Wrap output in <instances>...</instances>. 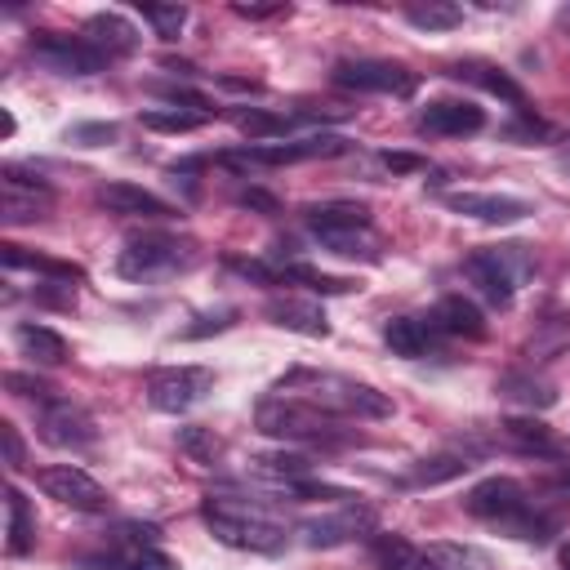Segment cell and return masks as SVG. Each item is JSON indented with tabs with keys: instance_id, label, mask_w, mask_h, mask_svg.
<instances>
[{
	"instance_id": "7a4b0ae2",
	"label": "cell",
	"mask_w": 570,
	"mask_h": 570,
	"mask_svg": "<svg viewBox=\"0 0 570 570\" xmlns=\"http://www.w3.org/2000/svg\"><path fill=\"white\" fill-rule=\"evenodd\" d=\"M276 392L298 396V401H307V405H316V410H325V414H334V419H387V414H392V401H387L379 387L356 383V379H347V374L289 370V374L276 383Z\"/></svg>"
},
{
	"instance_id": "8fae6325",
	"label": "cell",
	"mask_w": 570,
	"mask_h": 570,
	"mask_svg": "<svg viewBox=\"0 0 570 570\" xmlns=\"http://www.w3.org/2000/svg\"><path fill=\"white\" fill-rule=\"evenodd\" d=\"M334 85L356 89V94H392V98H410L419 89V76L405 71L401 62H383V58H343L334 67Z\"/></svg>"
},
{
	"instance_id": "1f68e13d",
	"label": "cell",
	"mask_w": 570,
	"mask_h": 570,
	"mask_svg": "<svg viewBox=\"0 0 570 570\" xmlns=\"http://www.w3.org/2000/svg\"><path fill=\"white\" fill-rule=\"evenodd\" d=\"M0 254H4L9 267H31V272H40V276H49V281H80V267H71V263H53V258L27 254V249H18V245H0Z\"/></svg>"
},
{
	"instance_id": "ba28073f",
	"label": "cell",
	"mask_w": 570,
	"mask_h": 570,
	"mask_svg": "<svg viewBox=\"0 0 570 570\" xmlns=\"http://www.w3.org/2000/svg\"><path fill=\"white\" fill-rule=\"evenodd\" d=\"M27 58L53 76H94L107 67V53H98L85 36H62V31H45L27 45Z\"/></svg>"
},
{
	"instance_id": "7c38bea8",
	"label": "cell",
	"mask_w": 570,
	"mask_h": 570,
	"mask_svg": "<svg viewBox=\"0 0 570 570\" xmlns=\"http://www.w3.org/2000/svg\"><path fill=\"white\" fill-rule=\"evenodd\" d=\"M352 142L338 134H307L294 142H254L236 156H223L227 165H294V160H325V156H343Z\"/></svg>"
},
{
	"instance_id": "ee69618b",
	"label": "cell",
	"mask_w": 570,
	"mask_h": 570,
	"mask_svg": "<svg viewBox=\"0 0 570 570\" xmlns=\"http://www.w3.org/2000/svg\"><path fill=\"white\" fill-rule=\"evenodd\" d=\"M0 436H4V463H9V468H22V441H18V428H13V423H0Z\"/></svg>"
},
{
	"instance_id": "8d00e7d4",
	"label": "cell",
	"mask_w": 570,
	"mask_h": 570,
	"mask_svg": "<svg viewBox=\"0 0 570 570\" xmlns=\"http://www.w3.org/2000/svg\"><path fill=\"white\" fill-rule=\"evenodd\" d=\"M423 557H428L432 570H476L481 566L476 552H468L463 543H428Z\"/></svg>"
},
{
	"instance_id": "44dd1931",
	"label": "cell",
	"mask_w": 570,
	"mask_h": 570,
	"mask_svg": "<svg viewBox=\"0 0 570 570\" xmlns=\"http://www.w3.org/2000/svg\"><path fill=\"white\" fill-rule=\"evenodd\" d=\"M85 40L98 49V53H107V62L111 58H125V53H134L138 49V27L129 22V18H120V13H94V18H85Z\"/></svg>"
},
{
	"instance_id": "52a82bcc",
	"label": "cell",
	"mask_w": 570,
	"mask_h": 570,
	"mask_svg": "<svg viewBox=\"0 0 570 570\" xmlns=\"http://www.w3.org/2000/svg\"><path fill=\"white\" fill-rule=\"evenodd\" d=\"M530 254H525V245H494V249H481V254H472L468 263H463V272H468V281L490 298V303H499V307H508L512 303V294H517V285L530 276Z\"/></svg>"
},
{
	"instance_id": "b9f144b4",
	"label": "cell",
	"mask_w": 570,
	"mask_h": 570,
	"mask_svg": "<svg viewBox=\"0 0 570 570\" xmlns=\"http://www.w3.org/2000/svg\"><path fill=\"white\" fill-rule=\"evenodd\" d=\"M232 321H236V312L223 307V312H214V316H200V325H187L183 334H187V338H200V334H209V330H227Z\"/></svg>"
},
{
	"instance_id": "7dc6e473",
	"label": "cell",
	"mask_w": 570,
	"mask_h": 570,
	"mask_svg": "<svg viewBox=\"0 0 570 570\" xmlns=\"http://www.w3.org/2000/svg\"><path fill=\"white\" fill-rule=\"evenodd\" d=\"M557 557H561V570H570V539L561 543V552H557Z\"/></svg>"
},
{
	"instance_id": "7402d4cb",
	"label": "cell",
	"mask_w": 570,
	"mask_h": 570,
	"mask_svg": "<svg viewBox=\"0 0 570 570\" xmlns=\"http://www.w3.org/2000/svg\"><path fill=\"white\" fill-rule=\"evenodd\" d=\"M494 392H499L503 401L521 405V410H548V405H557V387H552L548 379L530 374V370H508V374H499Z\"/></svg>"
},
{
	"instance_id": "5bb4252c",
	"label": "cell",
	"mask_w": 570,
	"mask_h": 570,
	"mask_svg": "<svg viewBox=\"0 0 570 570\" xmlns=\"http://www.w3.org/2000/svg\"><path fill=\"white\" fill-rule=\"evenodd\" d=\"M36 485H40L49 499H58V503H67V508H76V512H102V508L111 503L107 490H102L85 468H71V463L40 468V472H36Z\"/></svg>"
},
{
	"instance_id": "ab89813d",
	"label": "cell",
	"mask_w": 570,
	"mask_h": 570,
	"mask_svg": "<svg viewBox=\"0 0 570 570\" xmlns=\"http://www.w3.org/2000/svg\"><path fill=\"white\" fill-rule=\"evenodd\" d=\"M67 138H71V142H80V147H102V142H111V138H116V125H76Z\"/></svg>"
},
{
	"instance_id": "cb8c5ba5",
	"label": "cell",
	"mask_w": 570,
	"mask_h": 570,
	"mask_svg": "<svg viewBox=\"0 0 570 570\" xmlns=\"http://www.w3.org/2000/svg\"><path fill=\"white\" fill-rule=\"evenodd\" d=\"M428 321H432V330H441V334H459V338H481V334H485V321H481L476 303H468L463 294H445Z\"/></svg>"
},
{
	"instance_id": "2e32d148",
	"label": "cell",
	"mask_w": 570,
	"mask_h": 570,
	"mask_svg": "<svg viewBox=\"0 0 570 570\" xmlns=\"http://www.w3.org/2000/svg\"><path fill=\"white\" fill-rule=\"evenodd\" d=\"M374 525H379L374 508H365V503H343L338 512H325V517L303 521V539H307V548H338V543H352V539L370 534Z\"/></svg>"
},
{
	"instance_id": "6da1fadb",
	"label": "cell",
	"mask_w": 570,
	"mask_h": 570,
	"mask_svg": "<svg viewBox=\"0 0 570 570\" xmlns=\"http://www.w3.org/2000/svg\"><path fill=\"white\" fill-rule=\"evenodd\" d=\"M463 508L472 517L508 530L512 539H525V543H543L552 534V525H557V517L552 512H539L534 499H530V490L521 481H512V476H485V481H476L468 490Z\"/></svg>"
},
{
	"instance_id": "f35d334b",
	"label": "cell",
	"mask_w": 570,
	"mask_h": 570,
	"mask_svg": "<svg viewBox=\"0 0 570 570\" xmlns=\"http://www.w3.org/2000/svg\"><path fill=\"white\" fill-rule=\"evenodd\" d=\"M4 387L13 392V396H27V401H36V405H49L53 401V387L45 383V379H36V374H4Z\"/></svg>"
},
{
	"instance_id": "3957f363",
	"label": "cell",
	"mask_w": 570,
	"mask_h": 570,
	"mask_svg": "<svg viewBox=\"0 0 570 570\" xmlns=\"http://www.w3.org/2000/svg\"><path fill=\"white\" fill-rule=\"evenodd\" d=\"M200 521L209 525V534L227 548H240V552H281L289 530L285 521H276L272 512L245 503V499H232V494H209L200 503Z\"/></svg>"
},
{
	"instance_id": "277c9868",
	"label": "cell",
	"mask_w": 570,
	"mask_h": 570,
	"mask_svg": "<svg viewBox=\"0 0 570 570\" xmlns=\"http://www.w3.org/2000/svg\"><path fill=\"white\" fill-rule=\"evenodd\" d=\"M307 232L321 240V249L338 254V258H365L374 263L383 240L370 227V209L365 205H347V200H330V205H307L303 209Z\"/></svg>"
},
{
	"instance_id": "4316f807",
	"label": "cell",
	"mask_w": 570,
	"mask_h": 570,
	"mask_svg": "<svg viewBox=\"0 0 570 570\" xmlns=\"http://www.w3.org/2000/svg\"><path fill=\"white\" fill-rule=\"evenodd\" d=\"M4 512H9V525H4V548L13 552V557H22V552H31V543H36V517H31V503L22 499V490L18 485H9L4 490Z\"/></svg>"
},
{
	"instance_id": "8992f818",
	"label": "cell",
	"mask_w": 570,
	"mask_h": 570,
	"mask_svg": "<svg viewBox=\"0 0 570 570\" xmlns=\"http://www.w3.org/2000/svg\"><path fill=\"white\" fill-rule=\"evenodd\" d=\"M196 263V245L187 236H174V232H142V236H129L120 258H116V272L125 281H160V276H178Z\"/></svg>"
},
{
	"instance_id": "7bdbcfd3",
	"label": "cell",
	"mask_w": 570,
	"mask_h": 570,
	"mask_svg": "<svg viewBox=\"0 0 570 570\" xmlns=\"http://www.w3.org/2000/svg\"><path fill=\"white\" fill-rule=\"evenodd\" d=\"M383 165H387L392 174H414V169H423V156H410V151H383Z\"/></svg>"
},
{
	"instance_id": "5b68a950",
	"label": "cell",
	"mask_w": 570,
	"mask_h": 570,
	"mask_svg": "<svg viewBox=\"0 0 570 570\" xmlns=\"http://www.w3.org/2000/svg\"><path fill=\"white\" fill-rule=\"evenodd\" d=\"M254 428L276 441H343L334 414H325L298 396H285V392H272L254 405Z\"/></svg>"
},
{
	"instance_id": "d4e9b609",
	"label": "cell",
	"mask_w": 570,
	"mask_h": 570,
	"mask_svg": "<svg viewBox=\"0 0 570 570\" xmlns=\"http://www.w3.org/2000/svg\"><path fill=\"white\" fill-rule=\"evenodd\" d=\"M249 472H258V476H267L272 485L289 490L294 481H307V476H312V459H307V454H294V450L254 454V459H249Z\"/></svg>"
},
{
	"instance_id": "836d02e7",
	"label": "cell",
	"mask_w": 570,
	"mask_h": 570,
	"mask_svg": "<svg viewBox=\"0 0 570 570\" xmlns=\"http://www.w3.org/2000/svg\"><path fill=\"white\" fill-rule=\"evenodd\" d=\"M178 450H183L191 463H218V454H223V441L214 436V428H200V423H191V428H178Z\"/></svg>"
},
{
	"instance_id": "bcb514c9",
	"label": "cell",
	"mask_w": 570,
	"mask_h": 570,
	"mask_svg": "<svg viewBox=\"0 0 570 570\" xmlns=\"http://www.w3.org/2000/svg\"><path fill=\"white\" fill-rule=\"evenodd\" d=\"M236 200H240V205H254V209H267V214H272V209H276V200H272V196H267V191H254V187H249V191H240V196H236Z\"/></svg>"
},
{
	"instance_id": "83f0119b",
	"label": "cell",
	"mask_w": 570,
	"mask_h": 570,
	"mask_svg": "<svg viewBox=\"0 0 570 570\" xmlns=\"http://www.w3.org/2000/svg\"><path fill=\"white\" fill-rule=\"evenodd\" d=\"M370 557H374L379 570H432L428 557H423V548H414V543L401 539V534H374Z\"/></svg>"
},
{
	"instance_id": "f546056e",
	"label": "cell",
	"mask_w": 570,
	"mask_h": 570,
	"mask_svg": "<svg viewBox=\"0 0 570 570\" xmlns=\"http://www.w3.org/2000/svg\"><path fill=\"white\" fill-rule=\"evenodd\" d=\"M472 468V454H432V459H419L410 468V485H441V481H454Z\"/></svg>"
},
{
	"instance_id": "30bf717a",
	"label": "cell",
	"mask_w": 570,
	"mask_h": 570,
	"mask_svg": "<svg viewBox=\"0 0 570 570\" xmlns=\"http://www.w3.org/2000/svg\"><path fill=\"white\" fill-rule=\"evenodd\" d=\"M494 441L508 450V454H521V459H534V463H570V441L548 428L543 419L534 414H521V419H503L494 428Z\"/></svg>"
},
{
	"instance_id": "603a6c76",
	"label": "cell",
	"mask_w": 570,
	"mask_h": 570,
	"mask_svg": "<svg viewBox=\"0 0 570 570\" xmlns=\"http://www.w3.org/2000/svg\"><path fill=\"white\" fill-rule=\"evenodd\" d=\"M383 343H387L396 356L419 361V356L432 352L436 330H432V321H419V316H392V321L383 325Z\"/></svg>"
},
{
	"instance_id": "74e56055",
	"label": "cell",
	"mask_w": 570,
	"mask_h": 570,
	"mask_svg": "<svg viewBox=\"0 0 570 570\" xmlns=\"http://www.w3.org/2000/svg\"><path fill=\"white\" fill-rule=\"evenodd\" d=\"M142 18L156 27L160 40H178V31L187 22V9L183 4H142Z\"/></svg>"
},
{
	"instance_id": "9a60e30c",
	"label": "cell",
	"mask_w": 570,
	"mask_h": 570,
	"mask_svg": "<svg viewBox=\"0 0 570 570\" xmlns=\"http://www.w3.org/2000/svg\"><path fill=\"white\" fill-rule=\"evenodd\" d=\"M53 209V191H49V183L45 178H27L18 165H9L4 169V178H0V214H4V223H36V218H45Z\"/></svg>"
},
{
	"instance_id": "e0dca14e",
	"label": "cell",
	"mask_w": 570,
	"mask_h": 570,
	"mask_svg": "<svg viewBox=\"0 0 570 570\" xmlns=\"http://www.w3.org/2000/svg\"><path fill=\"white\" fill-rule=\"evenodd\" d=\"M481 125H485V111L459 98H441L419 111V134L428 138H463V134H476Z\"/></svg>"
},
{
	"instance_id": "f6af8a7d",
	"label": "cell",
	"mask_w": 570,
	"mask_h": 570,
	"mask_svg": "<svg viewBox=\"0 0 570 570\" xmlns=\"http://www.w3.org/2000/svg\"><path fill=\"white\" fill-rule=\"evenodd\" d=\"M240 18H272V13H285V4H232Z\"/></svg>"
},
{
	"instance_id": "d6a6232c",
	"label": "cell",
	"mask_w": 570,
	"mask_h": 570,
	"mask_svg": "<svg viewBox=\"0 0 570 570\" xmlns=\"http://www.w3.org/2000/svg\"><path fill=\"white\" fill-rule=\"evenodd\" d=\"M405 18L419 27V31H450L463 22V9L459 4H441V0H428V4H410Z\"/></svg>"
},
{
	"instance_id": "9c48e42d",
	"label": "cell",
	"mask_w": 570,
	"mask_h": 570,
	"mask_svg": "<svg viewBox=\"0 0 570 570\" xmlns=\"http://www.w3.org/2000/svg\"><path fill=\"white\" fill-rule=\"evenodd\" d=\"M209 392H214V370H205V365H169L147 379V401L160 414H187Z\"/></svg>"
},
{
	"instance_id": "4fadbf2b",
	"label": "cell",
	"mask_w": 570,
	"mask_h": 570,
	"mask_svg": "<svg viewBox=\"0 0 570 570\" xmlns=\"http://www.w3.org/2000/svg\"><path fill=\"white\" fill-rule=\"evenodd\" d=\"M36 428H40V441H49L58 450H85V445L98 441V428H94L89 410L76 405V401H62V396H53L49 405H40Z\"/></svg>"
},
{
	"instance_id": "e575fe53",
	"label": "cell",
	"mask_w": 570,
	"mask_h": 570,
	"mask_svg": "<svg viewBox=\"0 0 570 570\" xmlns=\"http://www.w3.org/2000/svg\"><path fill=\"white\" fill-rule=\"evenodd\" d=\"M232 120H236L240 134H249V142H258V138H281V134L289 129L285 116H267V111H258V107H240Z\"/></svg>"
},
{
	"instance_id": "d6986e66",
	"label": "cell",
	"mask_w": 570,
	"mask_h": 570,
	"mask_svg": "<svg viewBox=\"0 0 570 570\" xmlns=\"http://www.w3.org/2000/svg\"><path fill=\"white\" fill-rule=\"evenodd\" d=\"M450 209L481 218V223H521L530 214V200L521 196H494V191H450L445 196Z\"/></svg>"
},
{
	"instance_id": "60d3db41",
	"label": "cell",
	"mask_w": 570,
	"mask_h": 570,
	"mask_svg": "<svg viewBox=\"0 0 570 570\" xmlns=\"http://www.w3.org/2000/svg\"><path fill=\"white\" fill-rule=\"evenodd\" d=\"M539 490L552 494V499H570V463H557V468L539 481Z\"/></svg>"
},
{
	"instance_id": "484cf974",
	"label": "cell",
	"mask_w": 570,
	"mask_h": 570,
	"mask_svg": "<svg viewBox=\"0 0 570 570\" xmlns=\"http://www.w3.org/2000/svg\"><path fill=\"white\" fill-rule=\"evenodd\" d=\"M13 338H18V347H22V356H31L36 365H62L67 361V338L62 334H53L49 325H18L13 330Z\"/></svg>"
},
{
	"instance_id": "d590c367",
	"label": "cell",
	"mask_w": 570,
	"mask_h": 570,
	"mask_svg": "<svg viewBox=\"0 0 570 570\" xmlns=\"http://www.w3.org/2000/svg\"><path fill=\"white\" fill-rule=\"evenodd\" d=\"M276 281H303L307 289H321V294H347V289H352V281H343V276H325V272L303 267V263L281 267V272H276Z\"/></svg>"
},
{
	"instance_id": "4dcf8cb0",
	"label": "cell",
	"mask_w": 570,
	"mask_h": 570,
	"mask_svg": "<svg viewBox=\"0 0 570 570\" xmlns=\"http://www.w3.org/2000/svg\"><path fill=\"white\" fill-rule=\"evenodd\" d=\"M205 120H209L205 111H187V107H151V111H142V125L156 129V134H191Z\"/></svg>"
},
{
	"instance_id": "f1b7e54d",
	"label": "cell",
	"mask_w": 570,
	"mask_h": 570,
	"mask_svg": "<svg viewBox=\"0 0 570 570\" xmlns=\"http://www.w3.org/2000/svg\"><path fill=\"white\" fill-rule=\"evenodd\" d=\"M450 76H454V80H472V85H481L485 94H499V98H508V102L525 107L521 85H517L512 76H503L499 67H485V62H459V67H450Z\"/></svg>"
},
{
	"instance_id": "ffe728a7",
	"label": "cell",
	"mask_w": 570,
	"mask_h": 570,
	"mask_svg": "<svg viewBox=\"0 0 570 570\" xmlns=\"http://www.w3.org/2000/svg\"><path fill=\"white\" fill-rule=\"evenodd\" d=\"M263 312H267V321L281 325V330H294V334H307V338H325V334H330V321H325V312H321L312 298L272 294Z\"/></svg>"
},
{
	"instance_id": "ac0fdd59",
	"label": "cell",
	"mask_w": 570,
	"mask_h": 570,
	"mask_svg": "<svg viewBox=\"0 0 570 570\" xmlns=\"http://www.w3.org/2000/svg\"><path fill=\"white\" fill-rule=\"evenodd\" d=\"M94 200H98V209H107L116 218H169L174 214L169 200H160L156 191L134 187V183H102L94 191Z\"/></svg>"
}]
</instances>
